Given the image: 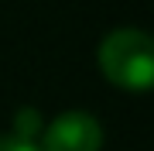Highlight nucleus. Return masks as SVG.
Listing matches in <instances>:
<instances>
[{"mask_svg":"<svg viewBox=\"0 0 154 151\" xmlns=\"http://www.w3.org/2000/svg\"><path fill=\"white\" fill-rule=\"evenodd\" d=\"M99 69L120 90L144 93L154 76V55H151V38L137 28H120L106 34L99 45Z\"/></svg>","mask_w":154,"mask_h":151,"instance_id":"f257e3e1","label":"nucleus"},{"mask_svg":"<svg viewBox=\"0 0 154 151\" xmlns=\"http://www.w3.org/2000/svg\"><path fill=\"white\" fill-rule=\"evenodd\" d=\"M0 151H38V148L17 134H7V137H0Z\"/></svg>","mask_w":154,"mask_h":151,"instance_id":"7ed1b4c3","label":"nucleus"},{"mask_svg":"<svg viewBox=\"0 0 154 151\" xmlns=\"http://www.w3.org/2000/svg\"><path fill=\"white\" fill-rule=\"evenodd\" d=\"M103 148V127L96 117L82 110L62 113L45 131V151H99Z\"/></svg>","mask_w":154,"mask_h":151,"instance_id":"f03ea898","label":"nucleus"}]
</instances>
